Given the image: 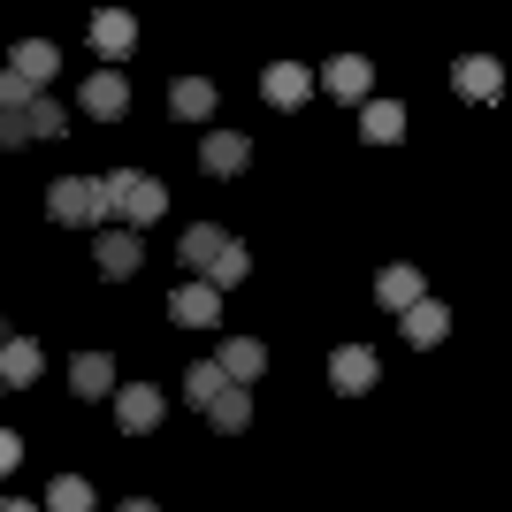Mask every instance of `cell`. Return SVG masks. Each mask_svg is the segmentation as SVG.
Instances as JSON below:
<instances>
[{
  "label": "cell",
  "instance_id": "cell-10",
  "mask_svg": "<svg viewBox=\"0 0 512 512\" xmlns=\"http://www.w3.org/2000/svg\"><path fill=\"white\" fill-rule=\"evenodd\" d=\"M245 161H253V138H245V130H207V146H199V169L207 176H237Z\"/></svg>",
  "mask_w": 512,
  "mask_h": 512
},
{
  "label": "cell",
  "instance_id": "cell-33",
  "mask_svg": "<svg viewBox=\"0 0 512 512\" xmlns=\"http://www.w3.org/2000/svg\"><path fill=\"white\" fill-rule=\"evenodd\" d=\"M0 398H8V383H0Z\"/></svg>",
  "mask_w": 512,
  "mask_h": 512
},
{
  "label": "cell",
  "instance_id": "cell-2",
  "mask_svg": "<svg viewBox=\"0 0 512 512\" xmlns=\"http://www.w3.org/2000/svg\"><path fill=\"white\" fill-rule=\"evenodd\" d=\"M107 192H115V214L130 222V237L146 230V222H161V214H169V192H161L146 169H115V176H107Z\"/></svg>",
  "mask_w": 512,
  "mask_h": 512
},
{
  "label": "cell",
  "instance_id": "cell-8",
  "mask_svg": "<svg viewBox=\"0 0 512 512\" xmlns=\"http://www.w3.org/2000/svg\"><path fill=\"white\" fill-rule=\"evenodd\" d=\"M77 107H85L92 123H123V107H130V85H123V69H100V77H85Z\"/></svg>",
  "mask_w": 512,
  "mask_h": 512
},
{
  "label": "cell",
  "instance_id": "cell-24",
  "mask_svg": "<svg viewBox=\"0 0 512 512\" xmlns=\"http://www.w3.org/2000/svg\"><path fill=\"white\" fill-rule=\"evenodd\" d=\"M207 421L222 428V436H237V428H253V398H245V390H222V398L207 406Z\"/></svg>",
  "mask_w": 512,
  "mask_h": 512
},
{
  "label": "cell",
  "instance_id": "cell-29",
  "mask_svg": "<svg viewBox=\"0 0 512 512\" xmlns=\"http://www.w3.org/2000/svg\"><path fill=\"white\" fill-rule=\"evenodd\" d=\"M0 146H31V138H23V123H16V115H0Z\"/></svg>",
  "mask_w": 512,
  "mask_h": 512
},
{
  "label": "cell",
  "instance_id": "cell-9",
  "mask_svg": "<svg viewBox=\"0 0 512 512\" xmlns=\"http://www.w3.org/2000/svg\"><path fill=\"white\" fill-rule=\"evenodd\" d=\"M169 321H184V329H214L222 321V291H207V283H176V299H169Z\"/></svg>",
  "mask_w": 512,
  "mask_h": 512
},
{
  "label": "cell",
  "instance_id": "cell-25",
  "mask_svg": "<svg viewBox=\"0 0 512 512\" xmlns=\"http://www.w3.org/2000/svg\"><path fill=\"white\" fill-rule=\"evenodd\" d=\"M46 512H92V482H85V474H54Z\"/></svg>",
  "mask_w": 512,
  "mask_h": 512
},
{
  "label": "cell",
  "instance_id": "cell-32",
  "mask_svg": "<svg viewBox=\"0 0 512 512\" xmlns=\"http://www.w3.org/2000/svg\"><path fill=\"white\" fill-rule=\"evenodd\" d=\"M8 337H16V329H8V314H0V344H8Z\"/></svg>",
  "mask_w": 512,
  "mask_h": 512
},
{
  "label": "cell",
  "instance_id": "cell-20",
  "mask_svg": "<svg viewBox=\"0 0 512 512\" xmlns=\"http://www.w3.org/2000/svg\"><path fill=\"white\" fill-rule=\"evenodd\" d=\"M222 245H230V237H222V222H192V230L176 237V253H184V268H192V276H207V260L222 253Z\"/></svg>",
  "mask_w": 512,
  "mask_h": 512
},
{
  "label": "cell",
  "instance_id": "cell-7",
  "mask_svg": "<svg viewBox=\"0 0 512 512\" xmlns=\"http://www.w3.org/2000/svg\"><path fill=\"white\" fill-rule=\"evenodd\" d=\"M375 375H383V360H375L367 344H337V352H329V383H337L344 398H360V390H375Z\"/></svg>",
  "mask_w": 512,
  "mask_h": 512
},
{
  "label": "cell",
  "instance_id": "cell-5",
  "mask_svg": "<svg viewBox=\"0 0 512 512\" xmlns=\"http://www.w3.org/2000/svg\"><path fill=\"white\" fill-rule=\"evenodd\" d=\"M161 406H169V398L153 383H123L115 390V428H123V436H146V428H161Z\"/></svg>",
  "mask_w": 512,
  "mask_h": 512
},
{
  "label": "cell",
  "instance_id": "cell-6",
  "mask_svg": "<svg viewBox=\"0 0 512 512\" xmlns=\"http://www.w3.org/2000/svg\"><path fill=\"white\" fill-rule=\"evenodd\" d=\"M8 77H23L31 92L54 85V77H62V46H54V39H16V54H8Z\"/></svg>",
  "mask_w": 512,
  "mask_h": 512
},
{
  "label": "cell",
  "instance_id": "cell-30",
  "mask_svg": "<svg viewBox=\"0 0 512 512\" xmlns=\"http://www.w3.org/2000/svg\"><path fill=\"white\" fill-rule=\"evenodd\" d=\"M115 512H161V505H153V497H123Z\"/></svg>",
  "mask_w": 512,
  "mask_h": 512
},
{
  "label": "cell",
  "instance_id": "cell-1",
  "mask_svg": "<svg viewBox=\"0 0 512 512\" xmlns=\"http://www.w3.org/2000/svg\"><path fill=\"white\" fill-rule=\"evenodd\" d=\"M46 214L69 222V230H92L115 214V192H107V176H54V192H46Z\"/></svg>",
  "mask_w": 512,
  "mask_h": 512
},
{
  "label": "cell",
  "instance_id": "cell-28",
  "mask_svg": "<svg viewBox=\"0 0 512 512\" xmlns=\"http://www.w3.org/2000/svg\"><path fill=\"white\" fill-rule=\"evenodd\" d=\"M23 467V444H16V428H0V474H16Z\"/></svg>",
  "mask_w": 512,
  "mask_h": 512
},
{
  "label": "cell",
  "instance_id": "cell-14",
  "mask_svg": "<svg viewBox=\"0 0 512 512\" xmlns=\"http://www.w3.org/2000/svg\"><path fill=\"white\" fill-rule=\"evenodd\" d=\"M375 299H383L390 314H406L413 299H428V291H421V268H413V260H390L383 276H375Z\"/></svg>",
  "mask_w": 512,
  "mask_h": 512
},
{
  "label": "cell",
  "instance_id": "cell-15",
  "mask_svg": "<svg viewBox=\"0 0 512 512\" xmlns=\"http://www.w3.org/2000/svg\"><path fill=\"white\" fill-rule=\"evenodd\" d=\"M451 85L467 92V100H482V107H490V100H497V92H505V69H497V62H490V54H467V62L451 69Z\"/></svg>",
  "mask_w": 512,
  "mask_h": 512
},
{
  "label": "cell",
  "instance_id": "cell-21",
  "mask_svg": "<svg viewBox=\"0 0 512 512\" xmlns=\"http://www.w3.org/2000/svg\"><path fill=\"white\" fill-rule=\"evenodd\" d=\"M245 276H253V253H245V245L230 237V245H222V253L207 260V276H199V283H207V291H237Z\"/></svg>",
  "mask_w": 512,
  "mask_h": 512
},
{
  "label": "cell",
  "instance_id": "cell-13",
  "mask_svg": "<svg viewBox=\"0 0 512 512\" xmlns=\"http://www.w3.org/2000/svg\"><path fill=\"white\" fill-rule=\"evenodd\" d=\"M306 92H314V69H306V62H276L268 77H260V100H268V107H299Z\"/></svg>",
  "mask_w": 512,
  "mask_h": 512
},
{
  "label": "cell",
  "instance_id": "cell-11",
  "mask_svg": "<svg viewBox=\"0 0 512 512\" xmlns=\"http://www.w3.org/2000/svg\"><path fill=\"white\" fill-rule=\"evenodd\" d=\"M92 260H100V276H138V268H146V245H138V237L130 230H100V245H92Z\"/></svg>",
  "mask_w": 512,
  "mask_h": 512
},
{
  "label": "cell",
  "instance_id": "cell-26",
  "mask_svg": "<svg viewBox=\"0 0 512 512\" xmlns=\"http://www.w3.org/2000/svg\"><path fill=\"white\" fill-rule=\"evenodd\" d=\"M222 390H230V383H222V367H214V360L184 367V398H192V406H214V398H222Z\"/></svg>",
  "mask_w": 512,
  "mask_h": 512
},
{
  "label": "cell",
  "instance_id": "cell-4",
  "mask_svg": "<svg viewBox=\"0 0 512 512\" xmlns=\"http://www.w3.org/2000/svg\"><path fill=\"white\" fill-rule=\"evenodd\" d=\"M314 85L329 92V100H352V107H367V100H375V69H367L360 54H337V62L321 69Z\"/></svg>",
  "mask_w": 512,
  "mask_h": 512
},
{
  "label": "cell",
  "instance_id": "cell-23",
  "mask_svg": "<svg viewBox=\"0 0 512 512\" xmlns=\"http://www.w3.org/2000/svg\"><path fill=\"white\" fill-rule=\"evenodd\" d=\"M16 123H23V138H62V130H69V107L54 100V92H39V100L23 107Z\"/></svg>",
  "mask_w": 512,
  "mask_h": 512
},
{
  "label": "cell",
  "instance_id": "cell-16",
  "mask_svg": "<svg viewBox=\"0 0 512 512\" xmlns=\"http://www.w3.org/2000/svg\"><path fill=\"white\" fill-rule=\"evenodd\" d=\"M39 367H46V352L31 337H8V344H0V383H8V390L39 383Z\"/></svg>",
  "mask_w": 512,
  "mask_h": 512
},
{
  "label": "cell",
  "instance_id": "cell-12",
  "mask_svg": "<svg viewBox=\"0 0 512 512\" xmlns=\"http://www.w3.org/2000/svg\"><path fill=\"white\" fill-rule=\"evenodd\" d=\"M398 329H406L413 352H428V344H444V337H451V314H444L436 299H413L406 314H398Z\"/></svg>",
  "mask_w": 512,
  "mask_h": 512
},
{
  "label": "cell",
  "instance_id": "cell-31",
  "mask_svg": "<svg viewBox=\"0 0 512 512\" xmlns=\"http://www.w3.org/2000/svg\"><path fill=\"white\" fill-rule=\"evenodd\" d=\"M0 512H39V505H23V497H8V505H0Z\"/></svg>",
  "mask_w": 512,
  "mask_h": 512
},
{
  "label": "cell",
  "instance_id": "cell-27",
  "mask_svg": "<svg viewBox=\"0 0 512 512\" xmlns=\"http://www.w3.org/2000/svg\"><path fill=\"white\" fill-rule=\"evenodd\" d=\"M31 100H39V92L23 85V77H8V69H0V115H23Z\"/></svg>",
  "mask_w": 512,
  "mask_h": 512
},
{
  "label": "cell",
  "instance_id": "cell-17",
  "mask_svg": "<svg viewBox=\"0 0 512 512\" xmlns=\"http://www.w3.org/2000/svg\"><path fill=\"white\" fill-rule=\"evenodd\" d=\"M92 46H100L107 62H123L130 46H138V23H130L123 8H100V16H92Z\"/></svg>",
  "mask_w": 512,
  "mask_h": 512
},
{
  "label": "cell",
  "instance_id": "cell-18",
  "mask_svg": "<svg viewBox=\"0 0 512 512\" xmlns=\"http://www.w3.org/2000/svg\"><path fill=\"white\" fill-rule=\"evenodd\" d=\"M69 390H77V398H107V390H115V360H107V352H77V360H69Z\"/></svg>",
  "mask_w": 512,
  "mask_h": 512
},
{
  "label": "cell",
  "instance_id": "cell-3",
  "mask_svg": "<svg viewBox=\"0 0 512 512\" xmlns=\"http://www.w3.org/2000/svg\"><path fill=\"white\" fill-rule=\"evenodd\" d=\"M214 367H222V383H230V390H245V383L268 375V344H260V337H222V344H214Z\"/></svg>",
  "mask_w": 512,
  "mask_h": 512
},
{
  "label": "cell",
  "instance_id": "cell-19",
  "mask_svg": "<svg viewBox=\"0 0 512 512\" xmlns=\"http://www.w3.org/2000/svg\"><path fill=\"white\" fill-rule=\"evenodd\" d=\"M169 115H176V123H207V115H214V85H207V77H176V85H169Z\"/></svg>",
  "mask_w": 512,
  "mask_h": 512
},
{
  "label": "cell",
  "instance_id": "cell-22",
  "mask_svg": "<svg viewBox=\"0 0 512 512\" xmlns=\"http://www.w3.org/2000/svg\"><path fill=\"white\" fill-rule=\"evenodd\" d=\"M360 130L375 138V146H398V138H406V107H398V100H367L360 107Z\"/></svg>",
  "mask_w": 512,
  "mask_h": 512
}]
</instances>
